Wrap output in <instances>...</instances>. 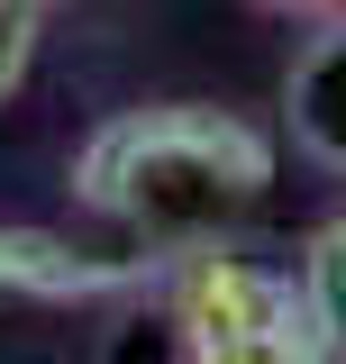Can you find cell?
I'll use <instances>...</instances> for the list:
<instances>
[{"label":"cell","mask_w":346,"mask_h":364,"mask_svg":"<svg viewBox=\"0 0 346 364\" xmlns=\"http://www.w3.org/2000/svg\"><path fill=\"white\" fill-rule=\"evenodd\" d=\"M64 182L91 219L137 237L146 255H182L228 237L273 191V136L210 100H146V109H110L73 146Z\"/></svg>","instance_id":"1"},{"label":"cell","mask_w":346,"mask_h":364,"mask_svg":"<svg viewBox=\"0 0 346 364\" xmlns=\"http://www.w3.org/2000/svg\"><path fill=\"white\" fill-rule=\"evenodd\" d=\"M173 328V364H346L337 337L319 328L301 273L237 255V246H182L155 273Z\"/></svg>","instance_id":"2"},{"label":"cell","mask_w":346,"mask_h":364,"mask_svg":"<svg viewBox=\"0 0 346 364\" xmlns=\"http://www.w3.org/2000/svg\"><path fill=\"white\" fill-rule=\"evenodd\" d=\"M155 273L164 255H83L55 228H0V301H46V310L128 301V291H155Z\"/></svg>","instance_id":"3"},{"label":"cell","mask_w":346,"mask_h":364,"mask_svg":"<svg viewBox=\"0 0 346 364\" xmlns=\"http://www.w3.org/2000/svg\"><path fill=\"white\" fill-rule=\"evenodd\" d=\"M283 136L319 173L346 182V9H319V28L301 37L292 73H283Z\"/></svg>","instance_id":"4"},{"label":"cell","mask_w":346,"mask_h":364,"mask_svg":"<svg viewBox=\"0 0 346 364\" xmlns=\"http://www.w3.org/2000/svg\"><path fill=\"white\" fill-rule=\"evenodd\" d=\"M301 291H310V310H319V328L337 337V355H346V210L337 219H319L310 228V246H301Z\"/></svg>","instance_id":"5"},{"label":"cell","mask_w":346,"mask_h":364,"mask_svg":"<svg viewBox=\"0 0 346 364\" xmlns=\"http://www.w3.org/2000/svg\"><path fill=\"white\" fill-rule=\"evenodd\" d=\"M37 37H46V0H0V109L19 100V82H28Z\"/></svg>","instance_id":"6"},{"label":"cell","mask_w":346,"mask_h":364,"mask_svg":"<svg viewBox=\"0 0 346 364\" xmlns=\"http://www.w3.org/2000/svg\"><path fill=\"white\" fill-rule=\"evenodd\" d=\"M264 9H301V18H319V9H346V0H264Z\"/></svg>","instance_id":"7"}]
</instances>
